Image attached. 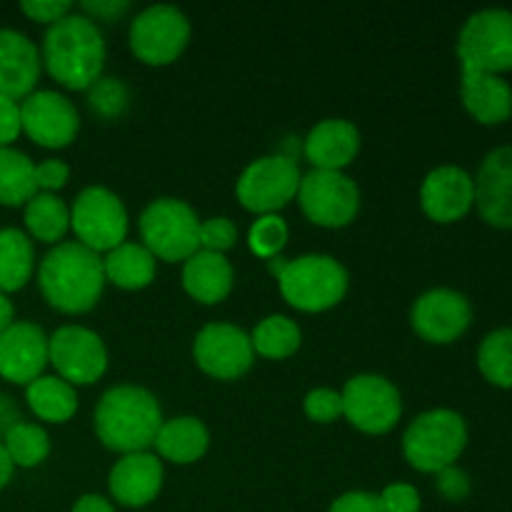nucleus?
I'll return each instance as SVG.
<instances>
[{
    "label": "nucleus",
    "mask_w": 512,
    "mask_h": 512,
    "mask_svg": "<svg viewBox=\"0 0 512 512\" xmlns=\"http://www.w3.org/2000/svg\"><path fill=\"white\" fill-rule=\"evenodd\" d=\"M70 512H115V505L98 493H85L75 500Z\"/></svg>",
    "instance_id": "a18cd8bd"
},
{
    "label": "nucleus",
    "mask_w": 512,
    "mask_h": 512,
    "mask_svg": "<svg viewBox=\"0 0 512 512\" xmlns=\"http://www.w3.org/2000/svg\"><path fill=\"white\" fill-rule=\"evenodd\" d=\"M23 220L28 238L58 245L70 230V208L55 193H38L25 203Z\"/></svg>",
    "instance_id": "c85d7f7f"
},
{
    "label": "nucleus",
    "mask_w": 512,
    "mask_h": 512,
    "mask_svg": "<svg viewBox=\"0 0 512 512\" xmlns=\"http://www.w3.org/2000/svg\"><path fill=\"white\" fill-rule=\"evenodd\" d=\"M468 445V423L450 408L420 413L403 435V455L410 468L438 475L455 465Z\"/></svg>",
    "instance_id": "39448f33"
},
{
    "label": "nucleus",
    "mask_w": 512,
    "mask_h": 512,
    "mask_svg": "<svg viewBox=\"0 0 512 512\" xmlns=\"http://www.w3.org/2000/svg\"><path fill=\"white\" fill-rule=\"evenodd\" d=\"M340 395H343V418L360 433H390L403 415L400 390L383 375H355L345 383Z\"/></svg>",
    "instance_id": "f8f14e48"
},
{
    "label": "nucleus",
    "mask_w": 512,
    "mask_h": 512,
    "mask_svg": "<svg viewBox=\"0 0 512 512\" xmlns=\"http://www.w3.org/2000/svg\"><path fill=\"white\" fill-rule=\"evenodd\" d=\"M475 183V208L480 218L500 230L512 228V145L490 150L480 163Z\"/></svg>",
    "instance_id": "a211bd4d"
},
{
    "label": "nucleus",
    "mask_w": 512,
    "mask_h": 512,
    "mask_svg": "<svg viewBox=\"0 0 512 512\" xmlns=\"http://www.w3.org/2000/svg\"><path fill=\"white\" fill-rule=\"evenodd\" d=\"M70 230L93 253H110L128 238V210L110 188L88 185L70 205Z\"/></svg>",
    "instance_id": "6e6552de"
},
{
    "label": "nucleus",
    "mask_w": 512,
    "mask_h": 512,
    "mask_svg": "<svg viewBox=\"0 0 512 512\" xmlns=\"http://www.w3.org/2000/svg\"><path fill=\"white\" fill-rule=\"evenodd\" d=\"M378 503L380 512H420L423 508L420 493L415 490V485L408 483L385 485L383 493L378 495Z\"/></svg>",
    "instance_id": "4c0bfd02"
},
{
    "label": "nucleus",
    "mask_w": 512,
    "mask_h": 512,
    "mask_svg": "<svg viewBox=\"0 0 512 512\" xmlns=\"http://www.w3.org/2000/svg\"><path fill=\"white\" fill-rule=\"evenodd\" d=\"M235 283L233 265L225 255L198 250L183 263V288L203 305H218L230 295Z\"/></svg>",
    "instance_id": "b1692460"
},
{
    "label": "nucleus",
    "mask_w": 512,
    "mask_h": 512,
    "mask_svg": "<svg viewBox=\"0 0 512 512\" xmlns=\"http://www.w3.org/2000/svg\"><path fill=\"white\" fill-rule=\"evenodd\" d=\"M40 58L55 83L68 90H90L103 78L105 38L98 23L73 10L45 30Z\"/></svg>",
    "instance_id": "f03ea898"
},
{
    "label": "nucleus",
    "mask_w": 512,
    "mask_h": 512,
    "mask_svg": "<svg viewBox=\"0 0 512 512\" xmlns=\"http://www.w3.org/2000/svg\"><path fill=\"white\" fill-rule=\"evenodd\" d=\"M18 423H20L18 405L13 403V398H8V395L0 393V438H5V435H8V430Z\"/></svg>",
    "instance_id": "49530a36"
},
{
    "label": "nucleus",
    "mask_w": 512,
    "mask_h": 512,
    "mask_svg": "<svg viewBox=\"0 0 512 512\" xmlns=\"http://www.w3.org/2000/svg\"><path fill=\"white\" fill-rule=\"evenodd\" d=\"M303 410L315 423H335L343 418V395L330 388H315L305 395Z\"/></svg>",
    "instance_id": "e433bc0d"
},
{
    "label": "nucleus",
    "mask_w": 512,
    "mask_h": 512,
    "mask_svg": "<svg viewBox=\"0 0 512 512\" xmlns=\"http://www.w3.org/2000/svg\"><path fill=\"white\" fill-rule=\"evenodd\" d=\"M160 425L163 410L158 398L140 385H115L95 405V435L113 453H143L155 443Z\"/></svg>",
    "instance_id": "7ed1b4c3"
},
{
    "label": "nucleus",
    "mask_w": 512,
    "mask_h": 512,
    "mask_svg": "<svg viewBox=\"0 0 512 512\" xmlns=\"http://www.w3.org/2000/svg\"><path fill=\"white\" fill-rule=\"evenodd\" d=\"M78 8L83 10L85 18H90L93 23L95 20H100V23H115V20H120L128 13L130 3L128 0H83Z\"/></svg>",
    "instance_id": "37998d69"
},
{
    "label": "nucleus",
    "mask_w": 512,
    "mask_h": 512,
    "mask_svg": "<svg viewBox=\"0 0 512 512\" xmlns=\"http://www.w3.org/2000/svg\"><path fill=\"white\" fill-rule=\"evenodd\" d=\"M328 512H380L378 495L365 493V490H350L340 495Z\"/></svg>",
    "instance_id": "c03bdc74"
},
{
    "label": "nucleus",
    "mask_w": 512,
    "mask_h": 512,
    "mask_svg": "<svg viewBox=\"0 0 512 512\" xmlns=\"http://www.w3.org/2000/svg\"><path fill=\"white\" fill-rule=\"evenodd\" d=\"M13 323H15L13 300H10L8 295L0 293V333H3V330H8Z\"/></svg>",
    "instance_id": "de8ad7c7"
},
{
    "label": "nucleus",
    "mask_w": 512,
    "mask_h": 512,
    "mask_svg": "<svg viewBox=\"0 0 512 512\" xmlns=\"http://www.w3.org/2000/svg\"><path fill=\"white\" fill-rule=\"evenodd\" d=\"M478 368L495 388H512V328H500L485 335L478 348Z\"/></svg>",
    "instance_id": "473e14b6"
},
{
    "label": "nucleus",
    "mask_w": 512,
    "mask_h": 512,
    "mask_svg": "<svg viewBox=\"0 0 512 512\" xmlns=\"http://www.w3.org/2000/svg\"><path fill=\"white\" fill-rule=\"evenodd\" d=\"M33 195H38L33 160L15 148H0V205L20 208Z\"/></svg>",
    "instance_id": "c756f323"
},
{
    "label": "nucleus",
    "mask_w": 512,
    "mask_h": 512,
    "mask_svg": "<svg viewBox=\"0 0 512 512\" xmlns=\"http://www.w3.org/2000/svg\"><path fill=\"white\" fill-rule=\"evenodd\" d=\"M140 238L155 260L185 263L200 250V218L185 200L158 198L140 213Z\"/></svg>",
    "instance_id": "423d86ee"
},
{
    "label": "nucleus",
    "mask_w": 512,
    "mask_h": 512,
    "mask_svg": "<svg viewBox=\"0 0 512 512\" xmlns=\"http://www.w3.org/2000/svg\"><path fill=\"white\" fill-rule=\"evenodd\" d=\"M275 278L285 303L300 313H325L335 308L345 298L350 285L345 265L333 255L323 253L285 260Z\"/></svg>",
    "instance_id": "20e7f679"
},
{
    "label": "nucleus",
    "mask_w": 512,
    "mask_h": 512,
    "mask_svg": "<svg viewBox=\"0 0 512 512\" xmlns=\"http://www.w3.org/2000/svg\"><path fill=\"white\" fill-rule=\"evenodd\" d=\"M48 365V335L28 320H15L0 333V378L28 388Z\"/></svg>",
    "instance_id": "f3484780"
},
{
    "label": "nucleus",
    "mask_w": 512,
    "mask_h": 512,
    "mask_svg": "<svg viewBox=\"0 0 512 512\" xmlns=\"http://www.w3.org/2000/svg\"><path fill=\"white\" fill-rule=\"evenodd\" d=\"M3 448L15 468H38V465H43L48 460L50 438L45 433V428L20 420L3 438Z\"/></svg>",
    "instance_id": "2f4dec72"
},
{
    "label": "nucleus",
    "mask_w": 512,
    "mask_h": 512,
    "mask_svg": "<svg viewBox=\"0 0 512 512\" xmlns=\"http://www.w3.org/2000/svg\"><path fill=\"white\" fill-rule=\"evenodd\" d=\"M238 243V228L230 218L218 215V218L200 220V250L225 255Z\"/></svg>",
    "instance_id": "c9c22d12"
},
{
    "label": "nucleus",
    "mask_w": 512,
    "mask_h": 512,
    "mask_svg": "<svg viewBox=\"0 0 512 512\" xmlns=\"http://www.w3.org/2000/svg\"><path fill=\"white\" fill-rule=\"evenodd\" d=\"M103 270L105 283H113L120 290H143L155 280L158 260L143 243H123L105 253Z\"/></svg>",
    "instance_id": "a878e982"
},
{
    "label": "nucleus",
    "mask_w": 512,
    "mask_h": 512,
    "mask_svg": "<svg viewBox=\"0 0 512 512\" xmlns=\"http://www.w3.org/2000/svg\"><path fill=\"white\" fill-rule=\"evenodd\" d=\"M23 133L20 123V103L0 95V148H10Z\"/></svg>",
    "instance_id": "79ce46f5"
},
{
    "label": "nucleus",
    "mask_w": 512,
    "mask_h": 512,
    "mask_svg": "<svg viewBox=\"0 0 512 512\" xmlns=\"http://www.w3.org/2000/svg\"><path fill=\"white\" fill-rule=\"evenodd\" d=\"M460 70L503 75L512 70V10L485 8L470 15L458 35Z\"/></svg>",
    "instance_id": "0eeeda50"
},
{
    "label": "nucleus",
    "mask_w": 512,
    "mask_h": 512,
    "mask_svg": "<svg viewBox=\"0 0 512 512\" xmlns=\"http://www.w3.org/2000/svg\"><path fill=\"white\" fill-rule=\"evenodd\" d=\"M360 153V130L350 120H320L303 140V155L313 170H340L343 173Z\"/></svg>",
    "instance_id": "4be33fe9"
},
{
    "label": "nucleus",
    "mask_w": 512,
    "mask_h": 512,
    "mask_svg": "<svg viewBox=\"0 0 512 512\" xmlns=\"http://www.w3.org/2000/svg\"><path fill=\"white\" fill-rule=\"evenodd\" d=\"M48 363L73 388L93 385L108 370V348L95 330L63 325L48 338Z\"/></svg>",
    "instance_id": "ddd939ff"
},
{
    "label": "nucleus",
    "mask_w": 512,
    "mask_h": 512,
    "mask_svg": "<svg viewBox=\"0 0 512 512\" xmlns=\"http://www.w3.org/2000/svg\"><path fill=\"white\" fill-rule=\"evenodd\" d=\"M195 365L215 380H238L253 368L255 350L250 335L230 323H210L195 335Z\"/></svg>",
    "instance_id": "2eb2a0df"
},
{
    "label": "nucleus",
    "mask_w": 512,
    "mask_h": 512,
    "mask_svg": "<svg viewBox=\"0 0 512 512\" xmlns=\"http://www.w3.org/2000/svg\"><path fill=\"white\" fill-rule=\"evenodd\" d=\"M153 445L158 458L170 460L173 465H190L208 453L210 433L203 420L178 415L173 420H163Z\"/></svg>",
    "instance_id": "393cba45"
},
{
    "label": "nucleus",
    "mask_w": 512,
    "mask_h": 512,
    "mask_svg": "<svg viewBox=\"0 0 512 512\" xmlns=\"http://www.w3.org/2000/svg\"><path fill=\"white\" fill-rule=\"evenodd\" d=\"M25 403L30 413L45 423H68L78 410V393L58 375H40L25 388Z\"/></svg>",
    "instance_id": "bb28decb"
},
{
    "label": "nucleus",
    "mask_w": 512,
    "mask_h": 512,
    "mask_svg": "<svg viewBox=\"0 0 512 512\" xmlns=\"http://www.w3.org/2000/svg\"><path fill=\"white\" fill-rule=\"evenodd\" d=\"M23 133L40 148H68L80 130V115L73 100L55 90H33L20 103Z\"/></svg>",
    "instance_id": "4468645a"
},
{
    "label": "nucleus",
    "mask_w": 512,
    "mask_h": 512,
    "mask_svg": "<svg viewBox=\"0 0 512 512\" xmlns=\"http://www.w3.org/2000/svg\"><path fill=\"white\" fill-rule=\"evenodd\" d=\"M190 20L175 5H150L130 23L128 43L135 58L145 65H170L190 43Z\"/></svg>",
    "instance_id": "1a4fd4ad"
},
{
    "label": "nucleus",
    "mask_w": 512,
    "mask_h": 512,
    "mask_svg": "<svg viewBox=\"0 0 512 512\" xmlns=\"http://www.w3.org/2000/svg\"><path fill=\"white\" fill-rule=\"evenodd\" d=\"M435 485H438V493L443 495L445 500H450V503H460V500L468 498L470 490H473L468 473L460 470L458 465H450V468L440 470Z\"/></svg>",
    "instance_id": "a19ab883"
},
{
    "label": "nucleus",
    "mask_w": 512,
    "mask_h": 512,
    "mask_svg": "<svg viewBox=\"0 0 512 512\" xmlns=\"http://www.w3.org/2000/svg\"><path fill=\"white\" fill-rule=\"evenodd\" d=\"M300 168L288 155L275 153L253 160L240 173L235 195L240 205L255 215H278L290 200H295L300 188Z\"/></svg>",
    "instance_id": "9d476101"
},
{
    "label": "nucleus",
    "mask_w": 512,
    "mask_h": 512,
    "mask_svg": "<svg viewBox=\"0 0 512 512\" xmlns=\"http://www.w3.org/2000/svg\"><path fill=\"white\" fill-rule=\"evenodd\" d=\"M88 105L95 115L103 120H115L128 110L130 90L125 88L123 80L118 78H100L98 83L90 85Z\"/></svg>",
    "instance_id": "f704fd0d"
},
{
    "label": "nucleus",
    "mask_w": 512,
    "mask_h": 512,
    "mask_svg": "<svg viewBox=\"0 0 512 512\" xmlns=\"http://www.w3.org/2000/svg\"><path fill=\"white\" fill-rule=\"evenodd\" d=\"M68 180L70 165L63 163V160L50 158L35 165V185H38V193H58L60 188L68 185Z\"/></svg>",
    "instance_id": "58836bf2"
},
{
    "label": "nucleus",
    "mask_w": 512,
    "mask_h": 512,
    "mask_svg": "<svg viewBox=\"0 0 512 512\" xmlns=\"http://www.w3.org/2000/svg\"><path fill=\"white\" fill-rule=\"evenodd\" d=\"M473 323V305L453 288H433L415 300L410 325L423 340L435 345L455 343Z\"/></svg>",
    "instance_id": "dca6fc26"
},
{
    "label": "nucleus",
    "mask_w": 512,
    "mask_h": 512,
    "mask_svg": "<svg viewBox=\"0 0 512 512\" xmlns=\"http://www.w3.org/2000/svg\"><path fill=\"white\" fill-rule=\"evenodd\" d=\"M460 100L483 125H500L512 115V88L503 75L460 70Z\"/></svg>",
    "instance_id": "5701e85b"
},
{
    "label": "nucleus",
    "mask_w": 512,
    "mask_h": 512,
    "mask_svg": "<svg viewBox=\"0 0 512 512\" xmlns=\"http://www.w3.org/2000/svg\"><path fill=\"white\" fill-rule=\"evenodd\" d=\"M20 10L33 23H43L50 28L68 13H73V3H65V0H25V3H20Z\"/></svg>",
    "instance_id": "ea45409f"
},
{
    "label": "nucleus",
    "mask_w": 512,
    "mask_h": 512,
    "mask_svg": "<svg viewBox=\"0 0 512 512\" xmlns=\"http://www.w3.org/2000/svg\"><path fill=\"white\" fill-rule=\"evenodd\" d=\"M475 205L473 175L460 165H440L420 185V208L435 223H455Z\"/></svg>",
    "instance_id": "6ab92c4d"
},
{
    "label": "nucleus",
    "mask_w": 512,
    "mask_h": 512,
    "mask_svg": "<svg viewBox=\"0 0 512 512\" xmlns=\"http://www.w3.org/2000/svg\"><path fill=\"white\" fill-rule=\"evenodd\" d=\"M43 58L28 35L0 28V95L18 103L28 98L40 80Z\"/></svg>",
    "instance_id": "412c9836"
},
{
    "label": "nucleus",
    "mask_w": 512,
    "mask_h": 512,
    "mask_svg": "<svg viewBox=\"0 0 512 512\" xmlns=\"http://www.w3.org/2000/svg\"><path fill=\"white\" fill-rule=\"evenodd\" d=\"M13 470H15V465L10 463L8 453H5L3 443H0V490L10 483V478H13Z\"/></svg>",
    "instance_id": "09e8293b"
},
{
    "label": "nucleus",
    "mask_w": 512,
    "mask_h": 512,
    "mask_svg": "<svg viewBox=\"0 0 512 512\" xmlns=\"http://www.w3.org/2000/svg\"><path fill=\"white\" fill-rule=\"evenodd\" d=\"M298 203L305 218L320 228H345L360 210V190L340 170H310L300 178Z\"/></svg>",
    "instance_id": "9b49d317"
},
{
    "label": "nucleus",
    "mask_w": 512,
    "mask_h": 512,
    "mask_svg": "<svg viewBox=\"0 0 512 512\" xmlns=\"http://www.w3.org/2000/svg\"><path fill=\"white\" fill-rule=\"evenodd\" d=\"M288 243V223L280 215H260L248 230V245L258 258H280Z\"/></svg>",
    "instance_id": "72a5a7b5"
},
{
    "label": "nucleus",
    "mask_w": 512,
    "mask_h": 512,
    "mask_svg": "<svg viewBox=\"0 0 512 512\" xmlns=\"http://www.w3.org/2000/svg\"><path fill=\"white\" fill-rule=\"evenodd\" d=\"M35 270V250L28 233L0 228V293L10 295L30 283Z\"/></svg>",
    "instance_id": "cd10ccee"
},
{
    "label": "nucleus",
    "mask_w": 512,
    "mask_h": 512,
    "mask_svg": "<svg viewBox=\"0 0 512 512\" xmlns=\"http://www.w3.org/2000/svg\"><path fill=\"white\" fill-rule=\"evenodd\" d=\"M250 343H253L255 353L263 358L285 360L298 353L303 333H300V325L288 315H268L255 325V330L250 333Z\"/></svg>",
    "instance_id": "7c9ffc66"
},
{
    "label": "nucleus",
    "mask_w": 512,
    "mask_h": 512,
    "mask_svg": "<svg viewBox=\"0 0 512 512\" xmlns=\"http://www.w3.org/2000/svg\"><path fill=\"white\" fill-rule=\"evenodd\" d=\"M165 470L155 453H130L123 455L118 463L110 468L108 490L110 498L123 508H145L153 503L163 490Z\"/></svg>",
    "instance_id": "aec40b11"
},
{
    "label": "nucleus",
    "mask_w": 512,
    "mask_h": 512,
    "mask_svg": "<svg viewBox=\"0 0 512 512\" xmlns=\"http://www.w3.org/2000/svg\"><path fill=\"white\" fill-rule=\"evenodd\" d=\"M38 288L50 308L83 315L98 305L105 290L103 258L78 240L58 243L38 265Z\"/></svg>",
    "instance_id": "f257e3e1"
}]
</instances>
